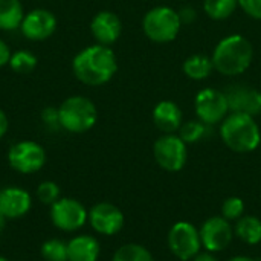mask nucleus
<instances>
[{
    "mask_svg": "<svg viewBox=\"0 0 261 261\" xmlns=\"http://www.w3.org/2000/svg\"><path fill=\"white\" fill-rule=\"evenodd\" d=\"M75 76L87 86L109 83L118 70L115 52L104 44H93L83 49L72 63Z\"/></svg>",
    "mask_w": 261,
    "mask_h": 261,
    "instance_id": "obj_1",
    "label": "nucleus"
},
{
    "mask_svg": "<svg viewBox=\"0 0 261 261\" xmlns=\"http://www.w3.org/2000/svg\"><path fill=\"white\" fill-rule=\"evenodd\" d=\"M252 58L254 49L251 41L240 34H232L219 41L211 60L219 73L237 76L249 69Z\"/></svg>",
    "mask_w": 261,
    "mask_h": 261,
    "instance_id": "obj_2",
    "label": "nucleus"
},
{
    "mask_svg": "<svg viewBox=\"0 0 261 261\" xmlns=\"http://www.w3.org/2000/svg\"><path fill=\"white\" fill-rule=\"evenodd\" d=\"M220 138L229 150L236 153H251L260 145L261 130L254 116L231 113L222 121Z\"/></svg>",
    "mask_w": 261,
    "mask_h": 261,
    "instance_id": "obj_3",
    "label": "nucleus"
},
{
    "mask_svg": "<svg viewBox=\"0 0 261 261\" xmlns=\"http://www.w3.org/2000/svg\"><path fill=\"white\" fill-rule=\"evenodd\" d=\"M180 26L179 12L170 6H156L150 9L142 20L145 35L154 43H170L176 40Z\"/></svg>",
    "mask_w": 261,
    "mask_h": 261,
    "instance_id": "obj_4",
    "label": "nucleus"
},
{
    "mask_svg": "<svg viewBox=\"0 0 261 261\" xmlns=\"http://www.w3.org/2000/svg\"><path fill=\"white\" fill-rule=\"evenodd\" d=\"M60 124L70 133H84L90 130L96 119L98 112L95 104L84 96H70L58 109Z\"/></svg>",
    "mask_w": 261,
    "mask_h": 261,
    "instance_id": "obj_5",
    "label": "nucleus"
},
{
    "mask_svg": "<svg viewBox=\"0 0 261 261\" xmlns=\"http://www.w3.org/2000/svg\"><path fill=\"white\" fill-rule=\"evenodd\" d=\"M153 154L158 165L170 173L180 171L188 161V148L176 133L162 135L153 145Z\"/></svg>",
    "mask_w": 261,
    "mask_h": 261,
    "instance_id": "obj_6",
    "label": "nucleus"
},
{
    "mask_svg": "<svg viewBox=\"0 0 261 261\" xmlns=\"http://www.w3.org/2000/svg\"><path fill=\"white\" fill-rule=\"evenodd\" d=\"M167 242L171 254L180 261L193 260L202 249L200 231L190 222H176Z\"/></svg>",
    "mask_w": 261,
    "mask_h": 261,
    "instance_id": "obj_7",
    "label": "nucleus"
},
{
    "mask_svg": "<svg viewBox=\"0 0 261 261\" xmlns=\"http://www.w3.org/2000/svg\"><path fill=\"white\" fill-rule=\"evenodd\" d=\"M50 220L55 228L64 232H73L86 225L89 213L76 199L60 197L54 205H50Z\"/></svg>",
    "mask_w": 261,
    "mask_h": 261,
    "instance_id": "obj_8",
    "label": "nucleus"
},
{
    "mask_svg": "<svg viewBox=\"0 0 261 261\" xmlns=\"http://www.w3.org/2000/svg\"><path fill=\"white\" fill-rule=\"evenodd\" d=\"M194 109L199 121L205 122L206 125L222 122L229 113L226 95L217 89H202L196 95Z\"/></svg>",
    "mask_w": 261,
    "mask_h": 261,
    "instance_id": "obj_9",
    "label": "nucleus"
},
{
    "mask_svg": "<svg viewBox=\"0 0 261 261\" xmlns=\"http://www.w3.org/2000/svg\"><path fill=\"white\" fill-rule=\"evenodd\" d=\"M8 161L15 171L21 174H32L41 170L46 164V151L34 141H21L11 147Z\"/></svg>",
    "mask_w": 261,
    "mask_h": 261,
    "instance_id": "obj_10",
    "label": "nucleus"
},
{
    "mask_svg": "<svg viewBox=\"0 0 261 261\" xmlns=\"http://www.w3.org/2000/svg\"><path fill=\"white\" fill-rule=\"evenodd\" d=\"M199 231L202 248L214 254L225 251L234 237V228L223 216H214L206 219Z\"/></svg>",
    "mask_w": 261,
    "mask_h": 261,
    "instance_id": "obj_11",
    "label": "nucleus"
},
{
    "mask_svg": "<svg viewBox=\"0 0 261 261\" xmlns=\"http://www.w3.org/2000/svg\"><path fill=\"white\" fill-rule=\"evenodd\" d=\"M229 112L249 116L261 115V90L248 84H232L225 92Z\"/></svg>",
    "mask_w": 261,
    "mask_h": 261,
    "instance_id": "obj_12",
    "label": "nucleus"
},
{
    "mask_svg": "<svg viewBox=\"0 0 261 261\" xmlns=\"http://www.w3.org/2000/svg\"><path fill=\"white\" fill-rule=\"evenodd\" d=\"M89 222L98 234L115 236L124 228V214L116 205L101 202L89 211Z\"/></svg>",
    "mask_w": 261,
    "mask_h": 261,
    "instance_id": "obj_13",
    "label": "nucleus"
},
{
    "mask_svg": "<svg viewBox=\"0 0 261 261\" xmlns=\"http://www.w3.org/2000/svg\"><path fill=\"white\" fill-rule=\"evenodd\" d=\"M57 28L55 15L47 9H34L23 17L21 32L26 38L34 41H41L49 38Z\"/></svg>",
    "mask_w": 261,
    "mask_h": 261,
    "instance_id": "obj_14",
    "label": "nucleus"
},
{
    "mask_svg": "<svg viewBox=\"0 0 261 261\" xmlns=\"http://www.w3.org/2000/svg\"><path fill=\"white\" fill-rule=\"evenodd\" d=\"M90 31L98 44L110 46L119 38L122 32V23L115 12L101 11L93 17L90 23Z\"/></svg>",
    "mask_w": 261,
    "mask_h": 261,
    "instance_id": "obj_15",
    "label": "nucleus"
},
{
    "mask_svg": "<svg viewBox=\"0 0 261 261\" xmlns=\"http://www.w3.org/2000/svg\"><path fill=\"white\" fill-rule=\"evenodd\" d=\"M32 205L31 194L18 187H8L0 190V211L6 219L23 217Z\"/></svg>",
    "mask_w": 261,
    "mask_h": 261,
    "instance_id": "obj_16",
    "label": "nucleus"
},
{
    "mask_svg": "<svg viewBox=\"0 0 261 261\" xmlns=\"http://www.w3.org/2000/svg\"><path fill=\"white\" fill-rule=\"evenodd\" d=\"M153 122L164 135L176 133L182 127V110L173 101H161L153 110Z\"/></svg>",
    "mask_w": 261,
    "mask_h": 261,
    "instance_id": "obj_17",
    "label": "nucleus"
},
{
    "mask_svg": "<svg viewBox=\"0 0 261 261\" xmlns=\"http://www.w3.org/2000/svg\"><path fill=\"white\" fill-rule=\"evenodd\" d=\"M99 252V242L92 236H78L67 243L69 261H96Z\"/></svg>",
    "mask_w": 261,
    "mask_h": 261,
    "instance_id": "obj_18",
    "label": "nucleus"
},
{
    "mask_svg": "<svg viewBox=\"0 0 261 261\" xmlns=\"http://www.w3.org/2000/svg\"><path fill=\"white\" fill-rule=\"evenodd\" d=\"M234 236L246 245H258L261 243V220L255 216H243L234 226Z\"/></svg>",
    "mask_w": 261,
    "mask_h": 261,
    "instance_id": "obj_19",
    "label": "nucleus"
},
{
    "mask_svg": "<svg viewBox=\"0 0 261 261\" xmlns=\"http://www.w3.org/2000/svg\"><path fill=\"white\" fill-rule=\"evenodd\" d=\"M182 69L188 78H191L194 81H202L211 75V72L214 70V64L210 57H206L203 54H196V55L188 57L184 61Z\"/></svg>",
    "mask_w": 261,
    "mask_h": 261,
    "instance_id": "obj_20",
    "label": "nucleus"
},
{
    "mask_svg": "<svg viewBox=\"0 0 261 261\" xmlns=\"http://www.w3.org/2000/svg\"><path fill=\"white\" fill-rule=\"evenodd\" d=\"M23 17L20 0H0V29L14 31L20 28Z\"/></svg>",
    "mask_w": 261,
    "mask_h": 261,
    "instance_id": "obj_21",
    "label": "nucleus"
},
{
    "mask_svg": "<svg viewBox=\"0 0 261 261\" xmlns=\"http://www.w3.org/2000/svg\"><path fill=\"white\" fill-rule=\"evenodd\" d=\"M239 0H203V9L213 20H226L234 14Z\"/></svg>",
    "mask_w": 261,
    "mask_h": 261,
    "instance_id": "obj_22",
    "label": "nucleus"
},
{
    "mask_svg": "<svg viewBox=\"0 0 261 261\" xmlns=\"http://www.w3.org/2000/svg\"><path fill=\"white\" fill-rule=\"evenodd\" d=\"M112 261H154V258L145 246L138 243H127L116 249Z\"/></svg>",
    "mask_w": 261,
    "mask_h": 261,
    "instance_id": "obj_23",
    "label": "nucleus"
},
{
    "mask_svg": "<svg viewBox=\"0 0 261 261\" xmlns=\"http://www.w3.org/2000/svg\"><path fill=\"white\" fill-rule=\"evenodd\" d=\"M206 135H208V125L202 121H190L182 124V127L179 128V136L187 145L202 141Z\"/></svg>",
    "mask_w": 261,
    "mask_h": 261,
    "instance_id": "obj_24",
    "label": "nucleus"
},
{
    "mask_svg": "<svg viewBox=\"0 0 261 261\" xmlns=\"http://www.w3.org/2000/svg\"><path fill=\"white\" fill-rule=\"evenodd\" d=\"M41 255L46 261H69L67 243L58 239L47 240L41 246Z\"/></svg>",
    "mask_w": 261,
    "mask_h": 261,
    "instance_id": "obj_25",
    "label": "nucleus"
},
{
    "mask_svg": "<svg viewBox=\"0 0 261 261\" xmlns=\"http://www.w3.org/2000/svg\"><path fill=\"white\" fill-rule=\"evenodd\" d=\"M9 64L11 69L17 73H29L37 66V57L28 50H17L11 55Z\"/></svg>",
    "mask_w": 261,
    "mask_h": 261,
    "instance_id": "obj_26",
    "label": "nucleus"
},
{
    "mask_svg": "<svg viewBox=\"0 0 261 261\" xmlns=\"http://www.w3.org/2000/svg\"><path fill=\"white\" fill-rule=\"evenodd\" d=\"M245 202L243 199L237 197V196H232V197H228L223 205H222V216L226 219V220H239L245 216Z\"/></svg>",
    "mask_w": 261,
    "mask_h": 261,
    "instance_id": "obj_27",
    "label": "nucleus"
},
{
    "mask_svg": "<svg viewBox=\"0 0 261 261\" xmlns=\"http://www.w3.org/2000/svg\"><path fill=\"white\" fill-rule=\"evenodd\" d=\"M37 197L43 205H54L60 199V187L52 180L41 182L37 188Z\"/></svg>",
    "mask_w": 261,
    "mask_h": 261,
    "instance_id": "obj_28",
    "label": "nucleus"
},
{
    "mask_svg": "<svg viewBox=\"0 0 261 261\" xmlns=\"http://www.w3.org/2000/svg\"><path fill=\"white\" fill-rule=\"evenodd\" d=\"M41 119L44 122V125L49 128V130H57L61 127L60 124V113H58V109H54V107H47L43 110L41 113Z\"/></svg>",
    "mask_w": 261,
    "mask_h": 261,
    "instance_id": "obj_29",
    "label": "nucleus"
},
{
    "mask_svg": "<svg viewBox=\"0 0 261 261\" xmlns=\"http://www.w3.org/2000/svg\"><path fill=\"white\" fill-rule=\"evenodd\" d=\"M239 6L249 17L261 20V0H239Z\"/></svg>",
    "mask_w": 261,
    "mask_h": 261,
    "instance_id": "obj_30",
    "label": "nucleus"
},
{
    "mask_svg": "<svg viewBox=\"0 0 261 261\" xmlns=\"http://www.w3.org/2000/svg\"><path fill=\"white\" fill-rule=\"evenodd\" d=\"M179 12V17H180V21H182V24L184 23H193L194 21V18H196V11H194V8H191V6H184L180 11H177Z\"/></svg>",
    "mask_w": 261,
    "mask_h": 261,
    "instance_id": "obj_31",
    "label": "nucleus"
},
{
    "mask_svg": "<svg viewBox=\"0 0 261 261\" xmlns=\"http://www.w3.org/2000/svg\"><path fill=\"white\" fill-rule=\"evenodd\" d=\"M11 55H12V54H11V50H9L8 44H6L3 40H0V67L9 63Z\"/></svg>",
    "mask_w": 261,
    "mask_h": 261,
    "instance_id": "obj_32",
    "label": "nucleus"
},
{
    "mask_svg": "<svg viewBox=\"0 0 261 261\" xmlns=\"http://www.w3.org/2000/svg\"><path fill=\"white\" fill-rule=\"evenodd\" d=\"M191 261H219V258L214 255V252H210V251H205V252H199L194 258Z\"/></svg>",
    "mask_w": 261,
    "mask_h": 261,
    "instance_id": "obj_33",
    "label": "nucleus"
},
{
    "mask_svg": "<svg viewBox=\"0 0 261 261\" xmlns=\"http://www.w3.org/2000/svg\"><path fill=\"white\" fill-rule=\"evenodd\" d=\"M9 122H8V116L5 115V112L0 109V138H3L8 132Z\"/></svg>",
    "mask_w": 261,
    "mask_h": 261,
    "instance_id": "obj_34",
    "label": "nucleus"
},
{
    "mask_svg": "<svg viewBox=\"0 0 261 261\" xmlns=\"http://www.w3.org/2000/svg\"><path fill=\"white\" fill-rule=\"evenodd\" d=\"M228 261H258V260H255V258H252V257H248V255H236V257L229 258Z\"/></svg>",
    "mask_w": 261,
    "mask_h": 261,
    "instance_id": "obj_35",
    "label": "nucleus"
},
{
    "mask_svg": "<svg viewBox=\"0 0 261 261\" xmlns=\"http://www.w3.org/2000/svg\"><path fill=\"white\" fill-rule=\"evenodd\" d=\"M6 217H5V214L0 211V231H3V228H5V225H6Z\"/></svg>",
    "mask_w": 261,
    "mask_h": 261,
    "instance_id": "obj_36",
    "label": "nucleus"
},
{
    "mask_svg": "<svg viewBox=\"0 0 261 261\" xmlns=\"http://www.w3.org/2000/svg\"><path fill=\"white\" fill-rule=\"evenodd\" d=\"M0 261H9L8 258H5V257H0Z\"/></svg>",
    "mask_w": 261,
    "mask_h": 261,
    "instance_id": "obj_37",
    "label": "nucleus"
}]
</instances>
